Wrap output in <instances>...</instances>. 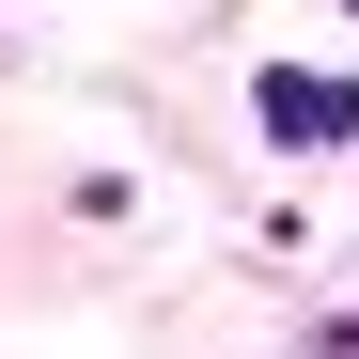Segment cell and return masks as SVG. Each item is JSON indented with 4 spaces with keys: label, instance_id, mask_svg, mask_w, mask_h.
<instances>
[{
    "label": "cell",
    "instance_id": "1",
    "mask_svg": "<svg viewBox=\"0 0 359 359\" xmlns=\"http://www.w3.org/2000/svg\"><path fill=\"white\" fill-rule=\"evenodd\" d=\"M250 109H266V141H281V156H328V141H359V79H313V63H281Z\"/></svg>",
    "mask_w": 359,
    "mask_h": 359
}]
</instances>
